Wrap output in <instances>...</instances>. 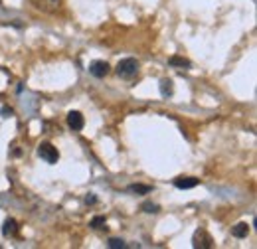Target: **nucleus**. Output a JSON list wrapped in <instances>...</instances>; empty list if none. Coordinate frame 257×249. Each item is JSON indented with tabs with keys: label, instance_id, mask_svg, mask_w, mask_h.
Wrapping results in <instances>:
<instances>
[{
	"label": "nucleus",
	"instance_id": "1",
	"mask_svg": "<svg viewBox=\"0 0 257 249\" xmlns=\"http://www.w3.org/2000/svg\"><path fill=\"white\" fill-rule=\"evenodd\" d=\"M137 71H139V62L135 58H127V60H121V62L117 63V73L123 79H128V77L137 75Z\"/></svg>",
	"mask_w": 257,
	"mask_h": 249
},
{
	"label": "nucleus",
	"instance_id": "2",
	"mask_svg": "<svg viewBox=\"0 0 257 249\" xmlns=\"http://www.w3.org/2000/svg\"><path fill=\"white\" fill-rule=\"evenodd\" d=\"M38 156H40L42 160H46L48 164H56V162L60 160V153H58V149H56L52 143H42V145L38 147Z\"/></svg>",
	"mask_w": 257,
	"mask_h": 249
},
{
	"label": "nucleus",
	"instance_id": "3",
	"mask_svg": "<svg viewBox=\"0 0 257 249\" xmlns=\"http://www.w3.org/2000/svg\"><path fill=\"white\" fill-rule=\"evenodd\" d=\"M192 245L196 249H210L214 245V239L206 229H198L192 237Z\"/></svg>",
	"mask_w": 257,
	"mask_h": 249
},
{
	"label": "nucleus",
	"instance_id": "4",
	"mask_svg": "<svg viewBox=\"0 0 257 249\" xmlns=\"http://www.w3.org/2000/svg\"><path fill=\"white\" fill-rule=\"evenodd\" d=\"M67 125L73 131H81L85 127V119H83V115L79 111H69L67 113Z\"/></svg>",
	"mask_w": 257,
	"mask_h": 249
},
{
	"label": "nucleus",
	"instance_id": "5",
	"mask_svg": "<svg viewBox=\"0 0 257 249\" xmlns=\"http://www.w3.org/2000/svg\"><path fill=\"white\" fill-rule=\"evenodd\" d=\"M200 184V180L196 178V176H178L176 180H174V186L178 188V190H192Z\"/></svg>",
	"mask_w": 257,
	"mask_h": 249
},
{
	"label": "nucleus",
	"instance_id": "6",
	"mask_svg": "<svg viewBox=\"0 0 257 249\" xmlns=\"http://www.w3.org/2000/svg\"><path fill=\"white\" fill-rule=\"evenodd\" d=\"M109 71H111L109 63L101 62V60H99V62H93L91 65H89V73H91L93 77H99V79H101V77H105Z\"/></svg>",
	"mask_w": 257,
	"mask_h": 249
},
{
	"label": "nucleus",
	"instance_id": "7",
	"mask_svg": "<svg viewBox=\"0 0 257 249\" xmlns=\"http://www.w3.org/2000/svg\"><path fill=\"white\" fill-rule=\"evenodd\" d=\"M247 233H249V225H247L245 221H241V223H237V225H233V227H231V235H233V237H237V239L247 237Z\"/></svg>",
	"mask_w": 257,
	"mask_h": 249
},
{
	"label": "nucleus",
	"instance_id": "8",
	"mask_svg": "<svg viewBox=\"0 0 257 249\" xmlns=\"http://www.w3.org/2000/svg\"><path fill=\"white\" fill-rule=\"evenodd\" d=\"M16 225H18V223H16L14 219L8 218L6 221H4V223H2V235H4V237H10V235H14V233L18 231V227H16Z\"/></svg>",
	"mask_w": 257,
	"mask_h": 249
},
{
	"label": "nucleus",
	"instance_id": "9",
	"mask_svg": "<svg viewBox=\"0 0 257 249\" xmlns=\"http://www.w3.org/2000/svg\"><path fill=\"white\" fill-rule=\"evenodd\" d=\"M161 93H162V97H170V95L174 93V83H172V79H162Z\"/></svg>",
	"mask_w": 257,
	"mask_h": 249
},
{
	"label": "nucleus",
	"instance_id": "10",
	"mask_svg": "<svg viewBox=\"0 0 257 249\" xmlns=\"http://www.w3.org/2000/svg\"><path fill=\"white\" fill-rule=\"evenodd\" d=\"M170 65H176V67H190V62L186 60V58H180V56H172L170 60H168Z\"/></svg>",
	"mask_w": 257,
	"mask_h": 249
},
{
	"label": "nucleus",
	"instance_id": "11",
	"mask_svg": "<svg viewBox=\"0 0 257 249\" xmlns=\"http://www.w3.org/2000/svg\"><path fill=\"white\" fill-rule=\"evenodd\" d=\"M141 210L145 212V214H157L161 208L157 206V204H153V202H143V206H141Z\"/></svg>",
	"mask_w": 257,
	"mask_h": 249
},
{
	"label": "nucleus",
	"instance_id": "12",
	"mask_svg": "<svg viewBox=\"0 0 257 249\" xmlns=\"http://www.w3.org/2000/svg\"><path fill=\"white\" fill-rule=\"evenodd\" d=\"M131 192H135V194H149L153 188L151 186H145V184H133V186H128Z\"/></svg>",
	"mask_w": 257,
	"mask_h": 249
},
{
	"label": "nucleus",
	"instance_id": "13",
	"mask_svg": "<svg viewBox=\"0 0 257 249\" xmlns=\"http://www.w3.org/2000/svg\"><path fill=\"white\" fill-rule=\"evenodd\" d=\"M109 247L111 249H123L125 247V241H123V239H117V237H111V239H109Z\"/></svg>",
	"mask_w": 257,
	"mask_h": 249
},
{
	"label": "nucleus",
	"instance_id": "14",
	"mask_svg": "<svg viewBox=\"0 0 257 249\" xmlns=\"http://www.w3.org/2000/svg\"><path fill=\"white\" fill-rule=\"evenodd\" d=\"M105 216H95L93 221H91V227H95V229H101V225H105Z\"/></svg>",
	"mask_w": 257,
	"mask_h": 249
},
{
	"label": "nucleus",
	"instance_id": "15",
	"mask_svg": "<svg viewBox=\"0 0 257 249\" xmlns=\"http://www.w3.org/2000/svg\"><path fill=\"white\" fill-rule=\"evenodd\" d=\"M4 117H8V115H12V109H8V107H2V111H0Z\"/></svg>",
	"mask_w": 257,
	"mask_h": 249
},
{
	"label": "nucleus",
	"instance_id": "16",
	"mask_svg": "<svg viewBox=\"0 0 257 249\" xmlns=\"http://www.w3.org/2000/svg\"><path fill=\"white\" fill-rule=\"evenodd\" d=\"M85 202H87V204H95V196H93V194H89V196L85 198Z\"/></svg>",
	"mask_w": 257,
	"mask_h": 249
},
{
	"label": "nucleus",
	"instance_id": "17",
	"mask_svg": "<svg viewBox=\"0 0 257 249\" xmlns=\"http://www.w3.org/2000/svg\"><path fill=\"white\" fill-rule=\"evenodd\" d=\"M52 2H60V0H52Z\"/></svg>",
	"mask_w": 257,
	"mask_h": 249
}]
</instances>
